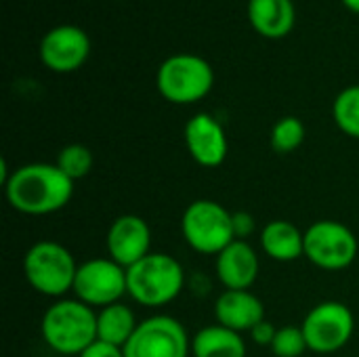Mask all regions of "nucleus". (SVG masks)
Masks as SVG:
<instances>
[{
	"label": "nucleus",
	"mask_w": 359,
	"mask_h": 357,
	"mask_svg": "<svg viewBox=\"0 0 359 357\" xmlns=\"http://www.w3.org/2000/svg\"><path fill=\"white\" fill-rule=\"evenodd\" d=\"M78 263L69 248L53 240L32 244L23 255V276L42 297L63 299L76 280Z\"/></svg>",
	"instance_id": "4"
},
{
	"label": "nucleus",
	"mask_w": 359,
	"mask_h": 357,
	"mask_svg": "<svg viewBox=\"0 0 359 357\" xmlns=\"http://www.w3.org/2000/svg\"><path fill=\"white\" fill-rule=\"evenodd\" d=\"M271 351L276 357H301L309 351L303 328L301 326H282L276 332V339L271 343Z\"/></svg>",
	"instance_id": "23"
},
{
	"label": "nucleus",
	"mask_w": 359,
	"mask_h": 357,
	"mask_svg": "<svg viewBox=\"0 0 359 357\" xmlns=\"http://www.w3.org/2000/svg\"><path fill=\"white\" fill-rule=\"evenodd\" d=\"M93 151L82 145V143H69L65 145L59 156H57V166L63 170V175H67L74 183L84 179L90 170H93Z\"/></svg>",
	"instance_id": "22"
},
{
	"label": "nucleus",
	"mask_w": 359,
	"mask_h": 357,
	"mask_svg": "<svg viewBox=\"0 0 359 357\" xmlns=\"http://www.w3.org/2000/svg\"><path fill=\"white\" fill-rule=\"evenodd\" d=\"M158 93L175 105H191L208 97L215 86L212 65L194 53L166 57L156 72Z\"/></svg>",
	"instance_id": "5"
},
{
	"label": "nucleus",
	"mask_w": 359,
	"mask_h": 357,
	"mask_svg": "<svg viewBox=\"0 0 359 357\" xmlns=\"http://www.w3.org/2000/svg\"><path fill=\"white\" fill-rule=\"evenodd\" d=\"M246 15L252 29L269 40L288 36L297 23L292 0H248Z\"/></svg>",
	"instance_id": "16"
},
{
	"label": "nucleus",
	"mask_w": 359,
	"mask_h": 357,
	"mask_svg": "<svg viewBox=\"0 0 359 357\" xmlns=\"http://www.w3.org/2000/svg\"><path fill=\"white\" fill-rule=\"evenodd\" d=\"M305 135H307V130H305V124L301 118L284 116L273 124L271 135H269V143H271V149L276 154L286 156V154L297 151L303 145Z\"/></svg>",
	"instance_id": "21"
},
{
	"label": "nucleus",
	"mask_w": 359,
	"mask_h": 357,
	"mask_svg": "<svg viewBox=\"0 0 359 357\" xmlns=\"http://www.w3.org/2000/svg\"><path fill=\"white\" fill-rule=\"evenodd\" d=\"M358 252V236L341 221L322 219L305 229V259L324 271L347 269Z\"/></svg>",
	"instance_id": "7"
},
{
	"label": "nucleus",
	"mask_w": 359,
	"mask_h": 357,
	"mask_svg": "<svg viewBox=\"0 0 359 357\" xmlns=\"http://www.w3.org/2000/svg\"><path fill=\"white\" fill-rule=\"evenodd\" d=\"M74 185L57 164L29 162L17 166L2 187L13 210L27 217H46L63 210L72 202Z\"/></svg>",
	"instance_id": "1"
},
{
	"label": "nucleus",
	"mask_w": 359,
	"mask_h": 357,
	"mask_svg": "<svg viewBox=\"0 0 359 357\" xmlns=\"http://www.w3.org/2000/svg\"><path fill=\"white\" fill-rule=\"evenodd\" d=\"M215 271L225 290H250L259 278L261 261L248 240H233L217 255Z\"/></svg>",
	"instance_id": "14"
},
{
	"label": "nucleus",
	"mask_w": 359,
	"mask_h": 357,
	"mask_svg": "<svg viewBox=\"0 0 359 357\" xmlns=\"http://www.w3.org/2000/svg\"><path fill=\"white\" fill-rule=\"evenodd\" d=\"M217 324L236 332H250L265 318V305L252 290H223L215 301Z\"/></svg>",
	"instance_id": "15"
},
{
	"label": "nucleus",
	"mask_w": 359,
	"mask_h": 357,
	"mask_svg": "<svg viewBox=\"0 0 359 357\" xmlns=\"http://www.w3.org/2000/svg\"><path fill=\"white\" fill-rule=\"evenodd\" d=\"M181 234L191 250L217 257L236 240L233 213L215 200H194L183 210Z\"/></svg>",
	"instance_id": "6"
},
{
	"label": "nucleus",
	"mask_w": 359,
	"mask_h": 357,
	"mask_svg": "<svg viewBox=\"0 0 359 357\" xmlns=\"http://www.w3.org/2000/svg\"><path fill=\"white\" fill-rule=\"evenodd\" d=\"M137 326H139V320L135 311L122 301L97 309V341L101 343L124 349V345L135 335Z\"/></svg>",
	"instance_id": "19"
},
{
	"label": "nucleus",
	"mask_w": 359,
	"mask_h": 357,
	"mask_svg": "<svg viewBox=\"0 0 359 357\" xmlns=\"http://www.w3.org/2000/svg\"><path fill=\"white\" fill-rule=\"evenodd\" d=\"M191 357H246V341L221 324L204 326L191 337Z\"/></svg>",
	"instance_id": "18"
},
{
	"label": "nucleus",
	"mask_w": 359,
	"mask_h": 357,
	"mask_svg": "<svg viewBox=\"0 0 359 357\" xmlns=\"http://www.w3.org/2000/svg\"><path fill=\"white\" fill-rule=\"evenodd\" d=\"M301 328L309 351L330 356L351 341L355 332V316L341 301H322L309 309Z\"/></svg>",
	"instance_id": "8"
},
{
	"label": "nucleus",
	"mask_w": 359,
	"mask_h": 357,
	"mask_svg": "<svg viewBox=\"0 0 359 357\" xmlns=\"http://www.w3.org/2000/svg\"><path fill=\"white\" fill-rule=\"evenodd\" d=\"M72 292L93 309L120 303L122 297L128 295L126 269L109 257L88 259L78 265Z\"/></svg>",
	"instance_id": "10"
},
{
	"label": "nucleus",
	"mask_w": 359,
	"mask_h": 357,
	"mask_svg": "<svg viewBox=\"0 0 359 357\" xmlns=\"http://www.w3.org/2000/svg\"><path fill=\"white\" fill-rule=\"evenodd\" d=\"M257 229V221L250 213L246 210H236L233 213V234L236 240H248Z\"/></svg>",
	"instance_id": "24"
},
{
	"label": "nucleus",
	"mask_w": 359,
	"mask_h": 357,
	"mask_svg": "<svg viewBox=\"0 0 359 357\" xmlns=\"http://www.w3.org/2000/svg\"><path fill=\"white\" fill-rule=\"evenodd\" d=\"M128 297L149 309L170 305L185 288L183 265L166 252H149L126 269Z\"/></svg>",
	"instance_id": "3"
},
{
	"label": "nucleus",
	"mask_w": 359,
	"mask_h": 357,
	"mask_svg": "<svg viewBox=\"0 0 359 357\" xmlns=\"http://www.w3.org/2000/svg\"><path fill=\"white\" fill-rule=\"evenodd\" d=\"M358 357H359V356H358Z\"/></svg>",
	"instance_id": "28"
},
{
	"label": "nucleus",
	"mask_w": 359,
	"mask_h": 357,
	"mask_svg": "<svg viewBox=\"0 0 359 357\" xmlns=\"http://www.w3.org/2000/svg\"><path fill=\"white\" fill-rule=\"evenodd\" d=\"M126 357H189L191 337L172 316H151L139 322L124 345Z\"/></svg>",
	"instance_id": "9"
},
{
	"label": "nucleus",
	"mask_w": 359,
	"mask_h": 357,
	"mask_svg": "<svg viewBox=\"0 0 359 357\" xmlns=\"http://www.w3.org/2000/svg\"><path fill=\"white\" fill-rule=\"evenodd\" d=\"M263 252L278 263H292L305 257V231H301L292 221L273 219L261 229Z\"/></svg>",
	"instance_id": "17"
},
{
	"label": "nucleus",
	"mask_w": 359,
	"mask_h": 357,
	"mask_svg": "<svg viewBox=\"0 0 359 357\" xmlns=\"http://www.w3.org/2000/svg\"><path fill=\"white\" fill-rule=\"evenodd\" d=\"M78 357H126L124 356V349L122 347H116V345H107V343H93L82 356Z\"/></svg>",
	"instance_id": "26"
},
{
	"label": "nucleus",
	"mask_w": 359,
	"mask_h": 357,
	"mask_svg": "<svg viewBox=\"0 0 359 357\" xmlns=\"http://www.w3.org/2000/svg\"><path fill=\"white\" fill-rule=\"evenodd\" d=\"M276 332H278V328H276L269 320H263V322L257 324L248 335H250V339H252L257 345H261V347H271V343H273V339H276Z\"/></svg>",
	"instance_id": "25"
},
{
	"label": "nucleus",
	"mask_w": 359,
	"mask_h": 357,
	"mask_svg": "<svg viewBox=\"0 0 359 357\" xmlns=\"http://www.w3.org/2000/svg\"><path fill=\"white\" fill-rule=\"evenodd\" d=\"M40 335L55 353L82 356L97 343V311L76 297L57 299L40 320Z\"/></svg>",
	"instance_id": "2"
},
{
	"label": "nucleus",
	"mask_w": 359,
	"mask_h": 357,
	"mask_svg": "<svg viewBox=\"0 0 359 357\" xmlns=\"http://www.w3.org/2000/svg\"><path fill=\"white\" fill-rule=\"evenodd\" d=\"M332 120L341 133L359 139V84L343 88L332 103Z\"/></svg>",
	"instance_id": "20"
},
{
	"label": "nucleus",
	"mask_w": 359,
	"mask_h": 357,
	"mask_svg": "<svg viewBox=\"0 0 359 357\" xmlns=\"http://www.w3.org/2000/svg\"><path fill=\"white\" fill-rule=\"evenodd\" d=\"M351 13H355V15H359V0H341Z\"/></svg>",
	"instance_id": "27"
},
{
	"label": "nucleus",
	"mask_w": 359,
	"mask_h": 357,
	"mask_svg": "<svg viewBox=\"0 0 359 357\" xmlns=\"http://www.w3.org/2000/svg\"><path fill=\"white\" fill-rule=\"evenodd\" d=\"M38 55L46 69L55 74H69L88 61L90 38L82 27L74 23H61L42 36Z\"/></svg>",
	"instance_id": "11"
},
{
	"label": "nucleus",
	"mask_w": 359,
	"mask_h": 357,
	"mask_svg": "<svg viewBox=\"0 0 359 357\" xmlns=\"http://www.w3.org/2000/svg\"><path fill=\"white\" fill-rule=\"evenodd\" d=\"M107 257L124 269L133 267L151 252V227L139 215H120L111 221L105 236Z\"/></svg>",
	"instance_id": "12"
},
{
	"label": "nucleus",
	"mask_w": 359,
	"mask_h": 357,
	"mask_svg": "<svg viewBox=\"0 0 359 357\" xmlns=\"http://www.w3.org/2000/svg\"><path fill=\"white\" fill-rule=\"evenodd\" d=\"M183 141L191 160L204 168L221 166L229 154V141L223 124L206 112H200L187 120Z\"/></svg>",
	"instance_id": "13"
}]
</instances>
